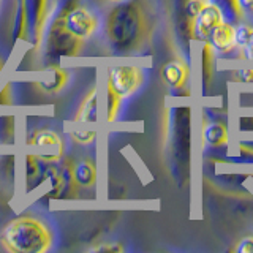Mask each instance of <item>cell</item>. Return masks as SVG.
I'll return each mask as SVG.
<instances>
[{
  "label": "cell",
  "mask_w": 253,
  "mask_h": 253,
  "mask_svg": "<svg viewBox=\"0 0 253 253\" xmlns=\"http://www.w3.org/2000/svg\"><path fill=\"white\" fill-rule=\"evenodd\" d=\"M201 138H203V144L211 149L223 147L229 141L228 126L220 121H204Z\"/></svg>",
  "instance_id": "12"
},
{
  "label": "cell",
  "mask_w": 253,
  "mask_h": 253,
  "mask_svg": "<svg viewBox=\"0 0 253 253\" xmlns=\"http://www.w3.org/2000/svg\"><path fill=\"white\" fill-rule=\"evenodd\" d=\"M49 3L51 0H16L14 42H27L34 49L42 46L49 18Z\"/></svg>",
  "instance_id": "3"
},
{
  "label": "cell",
  "mask_w": 253,
  "mask_h": 253,
  "mask_svg": "<svg viewBox=\"0 0 253 253\" xmlns=\"http://www.w3.org/2000/svg\"><path fill=\"white\" fill-rule=\"evenodd\" d=\"M29 152L43 163H59L65 154V142L51 128H40L29 134L26 141Z\"/></svg>",
  "instance_id": "4"
},
{
  "label": "cell",
  "mask_w": 253,
  "mask_h": 253,
  "mask_svg": "<svg viewBox=\"0 0 253 253\" xmlns=\"http://www.w3.org/2000/svg\"><path fill=\"white\" fill-rule=\"evenodd\" d=\"M105 32L111 49L116 54L131 55L146 47L152 26L146 8L139 0H124L109 10Z\"/></svg>",
  "instance_id": "1"
},
{
  "label": "cell",
  "mask_w": 253,
  "mask_h": 253,
  "mask_svg": "<svg viewBox=\"0 0 253 253\" xmlns=\"http://www.w3.org/2000/svg\"><path fill=\"white\" fill-rule=\"evenodd\" d=\"M55 19L71 37L83 43L87 42L98 29L97 16L89 8L81 5H75L68 8V10L62 11Z\"/></svg>",
  "instance_id": "5"
},
{
  "label": "cell",
  "mask_w": 253,
  "mask_h": 253,
  "mask_svg": "<svg viewBox=\"0 0 253 253\" xmlns=\"http://www.w3.org/2000/svg\"><path fill=\"white\" fill-rule=\"evenodd\" d=\"M239 5L242 8L244 14L253 13V0H239Z\"/></svg>",
  "instance_id": "25"
},
{
  "label": "cell",
  "mask_w": 253,
  "mask_h": 253,
  "mask_svg": "<svg viewBox=\"0 0 253 253\" xmlns=\"http://www.w3.org/2000/svg\"><path fill=\"white\" fill-rule=\"evenodd\" d=\"M160 78L163 84L172 90L184 89L190 78V68L184 60H169L162 67Z\"/></svg>",
  "instance_id": "10"
},
{
  "label": "cell",
  "mask_w": 253,
  "mask_h": 253,
  "mask_svg": "<svg viewBox=\"0 0 253 253\" xmlns=\"http://www.w3.org/2000/svg\"><path fill=\"white\" fill-rule=\"evenodd\" d=\"M51 2H52V5H55V3H57V2H59V0H51Z\"/></svg>",
  "instance_id": "29"
},
{
  "label": "cell",
  "mask_w": 253,
  "mask_h": 253,
  "mask_svg": "<svg viewBox=\"0 0 253 253\" xmlns=\"http://www.w3.org/2000/svg\"><path fill=\"white\" fill-rule=\"evenodd\" d=\"M106 2H111V3H121L124 0H106Z\"/></svg>",
  "instance_id": "28"
},
{
  "label": "cell",
  "mask_w": 253,
  "mask_h": 253,
  "mask_svg": "<svg viewBox=\"0 0 253 253\" xmlns=\"http://www.w3.org/2000/svg\"><path fill=\"white\" fill-rule=\"evenodd\" d=\"M215 49L211 46L209 42H204L203 46V79H204V87H208L213 78V67H215V57H213Z\"/></svg>",
  "instance_id": "17"
},
{
  "label": "cell",
  "mask_w": 253,
  "mask_h": 253,
  "mask_svg": "<svg viewBox=\"0 0 253 253\" xmlns=\"http://www.w3.org/2000/svg\"><path fill=\"white\" fill-rule=\"evenodd\" d=\"M122 101L124 98H121L116 92H113L106 87V122H116L119 113H121L122 108Z\"/></svg>",
  "instance_id": "18"
},
{
  "label": "cell",
  "mask_w": 253,
  "mask_h": 253,
  "mask_svg": "<svg viewBox=\"0 0 253 253\" xmlns=\"http://www.w3.org/2000/svg\"><path fill=\"white\" fill-rule=\"evenodd\" d=\"M144 79V70L138 65H114L106 71V87L124 100L136 93Z\"/></svg>",
  "instance_id": "6"
},
{
  "label": "cell",
  "mask_w": 253,
  "mask_h": 253,
  "mask_svg": "<svg viewBox=\"0 0 253 253\" xmlns=\"http://www.w3.org/2000/svg\"><path fill=\"white\" fill-rule=\"evenodd\" d=\"M234 79L242 83H250L253 84V68H241L234 73Z\"/></svg>",
  "instance_id": "23"
},
{
  "label": "cell",
  "mask_w": 253,
  "mask_h": 253,
  "mask_svg": "<svg viewBox=\"0 0 253 253\" xmlns=\"http://www.w3.org/2000/svg\"><path fill=\"white\" fill-rule=\"evenodd\" d=\"M83 42L73 38L68 32L63 29L57 19L51 24L49 34H47V52L51 55H67V57H75L83 49Z\"/></svg>",
  "instance_id": "7"
},
{
  "label": "cell",
  "mask_w": 253,
  "mask_h": 253,
  "mask_svg": "<svg viewBox=\"0 0 253 253\" xmlns=\"http://www.w3.org/2000/svg\"><path fill=\"white\" fill-rule=\"evenodd\" d=\"M70 136L75 142H78V144L85 146V144H92L95 138H97V133L92 130H87V128H75L70 131Z\"/></svg>",
  "instance_id": "20"
},
{
  "label": "cell",
  "mask_w": 253,
  "mask_h": 253,
  "mask_svg": "<svg viewBox=\"0 0 253 253\" xmlns=\"http://www.w3.org/2000/svg\"><path fill=\"white\" fill-rule=\"evenodd\" d=\"M209 2L217 5L220 8V11L223 13L225 21L234 24V26L245 18V14L239 5V0H209Z\"/></svg>",
  "instance_id": "16"
},
{
  "label": "cell",
  "mask_w": 253,
  "mask_h": 253,
  "mask_svg": "<svg viewBox=\"0 0 253 253\" xmlns=\"http://www.w3.org/2000/svg\"><path fill=\"white\" fill-rule=\"evenodd\" d=\"M46 171H47V163H43L34 154L26 152V155H24L22 172L27 188L38 187L40 184L46 182Z\"/></svg>",
  "instance_id": "13"
},
{
  "label": "cell",
  "mask_w": 253,
  "mask_h": 253,
  "mask_svg": "<svg viewBox=\"0 0 253 253\" xmlns=\"http://www.w3.org/2000/svg\"><path fill=\"white\" fill-rule=\"evenodd\" d=\"M223 21H225V18H223V13L220 11V8L208 0L206 5L203 6V10L196 16L190 38L208 42L211 34L213 32V29H215L217 26H220Z\"/></svg>",
  "instance_id": "8"
},
{
  "label": "cell",
  "mask_w": 253,
  "mask_h": 253,
  "mask_svg": "<svg viewBox=\"0 0 253 253\" xmlns=\"http://www.w3.org/2000/svg\"><path fill=\"white\" fill-rule=\"evenodd\" d=\"M234 32H236V26L228 21H223L213 29V32L211 34L208 42L211 43V46L215 49V52L220 54H229L236 49V42H234Z\"/></svg>",
  "instance_id": "11"
},
{
  "label": "cell",
  "mask_w": 253,
  "mask_h": 253,
  "mask_svg": "<svg viewBox=\"0 0 253 253\" xmlns=\"http://www.w3.org/2000/svg\"><path fill=\"white\" fill-rule=\"evenodd\" d=\"M3 68H5V62H3V59H2V57H0V75H2Z\"/></svg>",
  "instance_id": "27"
},
{
  "label": "cell",
  "mask_w": 253,
  "mask_h": 253,
  "mask_svg": "<svg viewBox=\"0 0 253 253\" xmlns=\"http://www.w3.org/2000/svg\"><path fill=\"white\" fill-rule=\"evenodd\" d=\"M54 236L44 221L32 215H21L8 221L0 234V245L10 253H46Z\"/></svg>",
  "instance_id": "2"
},
{
  "label": "cell",
  "mask_w": 253,
  "mask_h": 253,
  "mask_svg": "<svg viewBox=\"0 0 253 253\" xmlns=\"http://www.w3.org/2000/svg\"><path fill=\"white\" fill-rule=\"evenodd\" d=\"M93 252H108V253H117V252H124L122 244L119 242H109V244H103L98 247H93Z\"/></svg>",
  "instance_id": "22"
},
{
  "label": "cell",
  "mask_w": 253,
  "mask_h": 253,
  "mask_svg": "<svg viewBox=\"0 0 253 253\" xmlns=\"http://www.w3.org/2000/svg\"><path fill=\"white\" fill-rule=\"evenodd\" d=\"M70 81V73L60 67H49L38 81V87L46 93H59Z\"/></svg>",
  "instance_id": "14"
},
{
  "label": "cell",
  "mask_w": 253,
  "mask_h": 253,
  "mask_svg": "<svg viewBox=\"0 0 253 253\" xmlns=\"http://www.w3.org/2000/svg\"><path fill=\"white\" fill-rule=\"evenodd\" d=\"M241 52V57L245 59V60H252L253 62V37L250 38V42L245 44L244 49L239 51Z\"/></svg>",
  "instance_id": "24"
},
{
  "label": "cell",
  "mask_w": 253,
  "mask_h": 253,
  "mask_svg": "<svg viewBox=\"0 0 253 253\" xmlns=\"http://www.w3.org/2000/svg\"><path fill=\"white\" fill-rule=\"evenodd\" d=\"M241 121L247 122V128H242V130H245V131H253V117H244V119H241Z\"/></svg>",
  "instance_id": "26"
},
{
  "label": "cell",
  "mask_w": 253,
  "mask_h": 253,
  "mask_svg": "<svg viewBox=\"0 0 253 253\" xmlns=\"http://www.w3.org/2000/svg\"><path fill=\"white\" fill-rule=\"evenodd\" d=\"M234 252H237V253H253V234L244 236L242 239L234 245Z\"/></svg>",
  "instance_id": "21"
},
{
  "label": "cell",
  "mask_w": 253,
  "mask_h": 253,
  "mask_svg": "<svg viewBox=\"0 0 253 253\" xmlns=\"http://www.w3.org/2000/svg\"><path fill=\"white\" fill-rule=\"evenodd\" d=\"M67 165H68L71 184H73L76 192L95 187L97 177H98V171L93 160H90V158H81V160H76V162L68 160Z\"/></svg>",
  "instance_id": "9"
},
{
  "label": "cell",
  "mask_w": 253,
  "mask_h": 253,
  "mask_svg": "<svg viewBox=\"0 0 253 253\" xmlns=\"http://www.w3.org/2000/svg\"><path fill=\"white\" fill-rule=\"evenodd\" d=\"M98 119V89L92 87L83 98L76 113V122L79 124H95Z\"/></svg>",
  "instance_id": "15"
},
{
  "label": "cell",
  "mask_w": 253,
  "mask_h": 253,
  "mask_svg": "<svg viewBox=\"0 0 253 253\" xmlns=\"http://www.w3.org/2000/svg\"><path fill=\"white\" fill-rule=\"evenodd\" d=\"M252 37H253V24H247V22L236 24V32H234L236 49H239V51L244 49Z\"/></svg>",
  "instance_id": "19"
}]
</instances>
